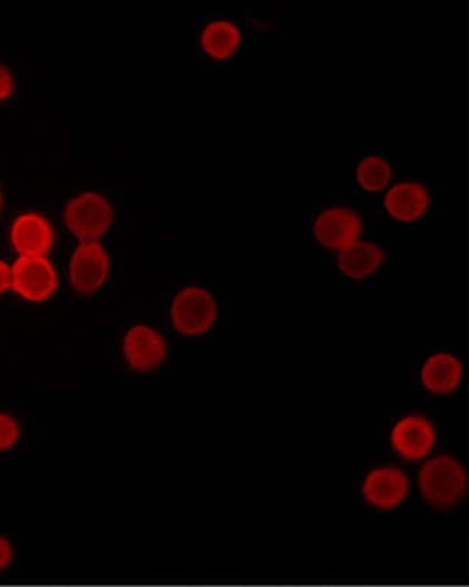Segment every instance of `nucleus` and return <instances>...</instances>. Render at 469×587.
Instances as JSON below:
<instances>
[{
    "label": "nucleus",
    "mask_w": 469,
    "mask_h": 587,
    "mask_svg": "<svg viewBox=\"0 0 469 587\" xmlns=\"http://www.w3.org/2000/svg\"><path fill=\"white\" fill-rule=\"evenodd\" d=\"M8 289H11V269L8 263L0 259V296L4 294Z\"/></svg>",
    "instance_id": "6ab92c4d"
},
{
    "label": "nucleus",
    "mask_w": 469,
    "mask_h": 587,
    "mask_svg": "<svg viewBox=\"0 0 469 587\" xmlns=\"http://www.w3.org/2000/svg\"><path fill=\"white\" fill-rule=\"evenodd\" d=\"M418 487L427 504L440 510L451 509L468 492L466 469L452 456H437L420 469Z\"/></svg>",
    "instance_id": "f257e3e1"
},
{
    "label": "nucleus",
    "mask_w": 469,
    "mask_h": 587,
    "mask_svg": "<svg viewBox=\"0 0 469 587\" xmlns=\"http://www.w3.org/2000/svg\"><path fill=\"white\" fill-rule=\"evenodd\" d=\"M386 211L399 222H415L429 209V193L415 182L392 186L385 199Z\"/></svg>",
    "instance_id": "f8f14e48"
},
{
    "label": "nucleus",
    "mask_w": 469,
    "mask_h": 587,
    "mask_svg": "<svg viewBox=\"0 0 469 587\" xmlns=\"http://www.w3.org/2000/svg\"><path fill=\"white\" fill-rule=\"evenodd\" d=\"M171 325L185 336L207 333L217 318V303L211 292L202 287H185L171 303Z\"/></svg>",
    "instance_id": "7ed1b4c3"
},
{
    "label": "nucleus",
    "mask_w": 469,
    "mask_h": 587,
    "mask_svg": "<svg viewBox=\"0 0 469 587\" xmlns=\"http://www.w3.org/2000/svg\"><path fill=\"white\" fill-rule=\"evenodd\" d=\"M239 30L230 21H214L200 34V43L207 55L215 60L230 59L239 47Z\"/></svg>",
    "instance_id": "4468645a"
},
{
    "label": "nucleus",
    "mask_w": 469,
    "mask_h": 587,
    "mask_svg": "<svg viewBox=\"0 0 469 587\" xmlns=\"http://www.w3.org/2000/svg\"><path fill=\"white\" fill-rule=\"evenodd\" d=\"M462 366L455 355L439 352L430 355L421 367V385L432 395H451L461 383Z\"/></svg>",
    "instance_id": "9b49d317"
},
{
    "label": "nucleus",
    "mask_w": 469,
    "mask_h": 587,
    "mask_svg": "<svg viewBox=\"0 0 469 587\" xmlns=\"http://www.w3.org/2000/svg\"><path fill=\"white\" fill-rule=\"evenodd\" d=\"M392 171L388 161L383 160L379 155H369L364 158L357 170H355V178L357 183L363 186L366 192H383L391 182Z\"/></svg>",
    "instance_id": "2eb2a0df"
},
{
    "label": "nucleus",
    "mask_w": 469,
    "mask_h": 587,
    "mask_svg": "<svg viewBox=\"0 0 469 587\" xmlns=\"http://www.w3.org/2000/svg\"><path fill=\"white\" fill-rule=\"evenodd\" d=\"M14 78H12L11 71L8 67L0 63V103L2 101L9 100L14 93Z\"/></svg>",
    "instance_id": "f3484780"
},
{
    "label": "nucleus",
    "mask_w": 469,
    "mask_h": 587,
    "mask_svg": "<svg viewBox=\"0 0 469 587\" xmlns=\"http://www.w3.org/2000/svg\"><path fill=\"white\" fill-rule=\"evenodd\" d=\"M110 256L100 243H81L69 262V281L79 296H93L110 275Z\"/></svg>",
    "instance_id": "39448f33"
},
{
    "label": "nucleus",
    "mask_w": 469,
    "mask_h": 587,
    "mask_svg": "<svg viewBox=\"0 0 469 587\" xmlns=\"http://www.w3.org/2000/svg\"><path fill=\"white\" fill-rule=\"evenodd\" d=\"M11 289L28 303H44L59 289L55 266L44 256H21L11 266Z\"/></svg>",
    "instance_id": "20e7f679"
},
{
    "label": "nucleus",
    "mask_w": 469,
    "mask_h": 587,
    "mask_svg": "<svg viewBox=\"0 0 469 587\" xmlns=\"http://www.w3.org/2000/svg\"><path fill=\"white\" fill-rule=\"evenodd\" d=\"M408 488L410 482L404 469L385 466L373 469L367 475L363 484V495L366 503L376 509L389 510L407 499Z\"/></svg>",
    "instance_id": "1a4fd4ad"
},
{
    "label": "nucleus",
    "mask_w": 469,
    "mask_h": 587,
    "mask_svg": "<svg viewBox=\"0 0 469 587\" xmlns=\"http://www.w3.org/2000/svg\"><path fill=\"white\" fill-rule=\"evenodd\" d=\"M12 561V545L6 536H0V573H4Z\"/></svg>",
    "instance_id": "a211bd4d"
},
{
    "label": "nucleus",
    "mask_w": 469,
    "mask_h": 587,
    "mask_svg": "<svg viewBox=\"0 0 469 587\" xmlns=\"http://www.w3.org/2000/svg\"><path fill=\"white\" fill-rule=\"evenodd\" d=\"M122 348L130 370L137 373L157 370L166 361V341L147 325L132 326L123 336Z\"/></svg>",
    "instance_id": "423d86ee"
},
{
    "label": "nucleus",
    "mask_w": 469,
    "mask_h": 587,
    "mask_svg": "<svg viewBox=\"0 0 469 587\" xmlns=\"http://www.w3.org/2000/svg\"><path fill=\"white\" fill-rule=\"evenodd\" d=\"M313 231L322 246L333 252H341L348 244L359 240L363 221L350 209L332 208L319 214Z\"/></svg>",
    "instance_id": "6e6552de"
},
{
    "label": "nucleus",
    "mask_w": 469,
    "mask_h": 587,
    "mask_svg": "<svg viewBox=\"0 0 469 587\" xmlns=\"http://www.w3.org/2000/svg\"><path fill=\"white\" fill-rule=\"evenodd\" d=\"M21 436L18 421L12 415L0 412V453L11 451Z\"/></svg>",
    "instance_id": "dca6fc26"
},
{
    "label": "nucleus",
    "mask_w": 469,
    "mask_h": 587,
    "mask_svg": "<svg viewBox=\"0 0 469 587\" xmlns=\"http://www.w3.org/2000/svg\"><path fill=\"white\" fill-rule=\"evenodd\" d=\"M436 433L427 418L408 415L392 427L391 444L405 462H420L434 447Z\"/></svg>",
    "instance_id": "9d476101"
},
{
    "label": "nucleus",
    "mask_w": 469,
    "mask_h": 587,
    "mask_svg": "<svg viewBox=\"0 0 469 587\" xmlns=\"http://www.w3.org/2000/svg\"><path fill=\"white\" fill-rule=\"evenodd\" d=\"M383 262H385V253L381 247L359 240L344 247L337 259L341 274L351 281L370 277Z\"/></svg>",
    "instance_id": "ddd939ff"
},
{
    "label": "nucleus",
    "mask_w": 469,
    "mask_h": 587,
    "mask_svg": "<svg viewBox=\"0 0 469 587\" xmlns=\"http://www.w3.org/2000/svg\"><path fill=\"white\" fill-rule=\"evenodd\" d=\"M62 217L67 230L81 243H98L113 224L115 211L100 193L84 192L67 202Z\"/></svg>",
    "instance_id": "f03ea898"
},
{
    "label": "nucleus",
    "mask_w": 469,
    "mask_h": 587,
    "mask_svg": "<svg viewBox=\"0 0 469 587\" xmlns=\"http://www.w3.org/2000/svg\"><path fill=\"white\" fill-rule=\"evenodd\" d=\"M9 240L19 256H47L52 250L55 236L49 219L28 212L14 219Z\"/></svg>",
    "instance_id": "0eeeda50"
},
{
    "label": "nucleus",
    "mask_w": 469,
    "mask_h": 587,
    "mask_svg": "<svg viewBox=\"0 0 469 587\" xmlns=\"http://www.w3.org/2000/svg\"><path fill=\"white\" fill-rule=\"evenodd\" d=\"M2 211H4V193H2V189H0V214H2Z\"/></svg>",
    "instance_id": "aec40b11"
}]
</instances>
